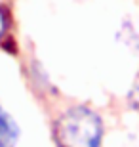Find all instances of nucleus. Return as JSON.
Instances as JSON below:
<instances>
[{"label": "nucleus", "mask_w": 139, "mask_h": 147, "mask_svg": "<svg viewBox=\"0 0 139 147\" xmlns=\"http://www.w3.org/2000/svg\"><path fill=\"white\" fill-rule=\"evenodd\" d=\"M130 105L139 113V75H137V78H135L132 90H130Z\"/></svg>", "instance_id": "obj_3"}, {"label": "nucleus", "mask_w": 139, "mask_h": 147, "mask_svg": "<svg viewBox=\"0 0 139 147\" xmlns=\"http://www.w3.org/2000/svg\"><path fill=\"white\" fill-rule=\"evenodd\" d=\"M6 29H8V19H6V16H4V11H2V8H0V38L4 36V33H6Z\"/></svg>", "instance_id": "obj_4"}, {"label": "nucleus", "mask_w": 139, "mask_h": 147, "mask_svg": "<svg viewBox=\"0 0 139 147\" xmlns=\"http://www.w3.org/2000/svg\"><path fill=\"white\" fill-rule=\"evenodd\" d=\"M55 134L61 147H101L103 124L93 111L75 107L57 120Z\"/></svg>", "instance_id": "obj_1"}, {"label": "nucleus", "mask_w": 139, "mask_h": 147, "mask_svg": "<svg viewBox=\"0 0 139 147\" xmlns=\"http://www.w3.org/2000/svg\"><path fill=\"white\" fill-rule=\"evenodd\" d=\"M17 140H19V128L15 120L0 105V147H15Z\"/></svg>", "instance_id": "obj_2"}]
</instances>
